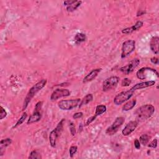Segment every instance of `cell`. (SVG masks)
Returning a JSON list of instances; mask_svg holds the SVG:
<instances>
[{"mask_svg": "<svg viewBox=\"0 0 159 159\" xmlns=\"http://www.w3.org/2000/svg\"><path fill=\"white\" fill-rule=\"evenodd\" d=\"M155 113V108L152 104H145L139 107L135 111L137 122H142L149 119Z\"/></svg>", "mask_w": 159, "mask_h": 159, "instance_id": "6da1fadb", "label": "cell"}, {"mask_svg": "<svg viewBox=\"0 0 159 159\" xmlns=\"http://www.w3.org/2000/svg\"><path fill=\"white\" fill-rule=\"evenodd\" d=\"M47 82V81L46 79L41 80L40 81L37 82L36 85H34L31 88V89L29 90V91H28L27 95L24 99V103H23V107H22L23 110H25L27 108V107L28 106V105H29V103L31 102L32 99L34 97V96L36 95L39 91L42 90V88L46 85Z\"/></svg>", "mask_w": 159, "mask_h": 159, "instance_id": "7a4b0ae2", "label": "cell"}, {"mask_svg": "<svg viewBox=\"0 0 159 159\" xmlns=\"http://www.w3.org/2000/svg\"><path fill=\"white\" fill-rule=\"evenodd\" d=\"M65 119H62L59 122H58V125L57 126L56 128L54 129V130L52 131L49 135V142L51 147H55L56 145V141L57 138L60 136L62 134L63 129V124Z\"/></svg>", "mask_w": 159, "mask_h": 159, "instance_id": "3957f363", "label": "cell"}, {"mask_svg": "<svg viewBox=\"0 0 159 159\" xmlns=\"http://www.w3.org/2000/svg\"><path fill=\"white\" fill-rule=\"evenodd\" d=\"M81 101V99L78 98L75 99L62 100L58 103V106L62 110H72V109L79 106Z\"/></svg>", "mask_w": 159, "mask_h": 159, "instance_id": "277c9868", "label": "cell"}, {"mask_svg": "<svg viewBox=\"0 0 159 159\" xmlns=\"http://www.w3.org/2000/svg\"><path fill=\"white\" fill-rule=\"evenodd\" d=\"M135 48V42L133 40H128L123 42L121 49V58H124L132 53Z\"/></svg>", "mask_w": 159, "mask_h": 159, "instance_id": "5b68a950", "label": "cell"}, {"mask_svg": "<svg viewBox=\"0 0 159 159\" xmlns=\"http://www.w3.org/2000/svg\"><path fill=\"white\" fill-rule=\"evenodd\" d=\"M42 107V102L39 101L36 104V106L34 108V111L32 114L29 117V118L27 122V124H31L32 123L37 122L41 119L42 117V113H41V109Z\"/></svg>", "mask_w": 159, "mask_h": 159, "instance_id": "8992f818", "label": "cell"}, {"mask_svg": "<svg viewBox=\"0 0 159 159\" xmlns=\"http://www.w3.org/2000/svg\"><path fill=\"white\" fill-rule=\"evenodd\" d=\"M133 93L134 91L130 90L126 91H122L120 93L117 94L114 98V104L119 106L123 104L132 96Z\"/></svg>", "mask_w": 159, "mask_h": 159, "instance_id": "52a82bcc", "label": "cell"}, {"mask_svg": "<svg viewBox=\"0 0 159 159\" xmlns=\"http://www.w3.org/2000/svg\"><path fill=\"white\" fill-rule=\"evenodd\" d=\"M149 74L155 75L158 77V73L154 68L149 67H143L139 69L136 73L137 78L141 80H145L149 78Z\"/></svg>", "mask_w": 159, "mask_h": 159, "instance_id": "ba28073f", "label": "cell"}, {"mask_svg": "<svg viewBox=\"0 0 159 159\" xmlns=\"http://www.w3.org/2000/svg\"><path fill=\"white\" fill-rule=\"evenodd\" d=\"M124 121H125L124 117H117L113 123V124L107 128L106 131V133L109 135H114L117 132L119 128L123 124V123L124 122Z\"/></svg>", "mask_w": 159, "mask_h": 159, "instance_id": "9c48e42d", "label": "cell"}, {"mask_svg": "<svg viewBox=\"0 0 159 159\" xmlns=\"http://www.w3.org/2000/svg\"><path fill=\"white\" fill-rule=\"evenodd\" d=\"M119 81L118 76H113L106 79L103 83V90L104 91H108L116 88Z\"/></svg>", "mask_w": 159, "mask_h": 159, "instance_id": "30bf717a", "label": "cell"}, {"mask_svg": "<svg viewBox=\"0 0 159 159\" xmlns=\"http://www.w3.org/2000/svg\"><path fill=\"white\" fill-rule=\"evenodd\" d=\"M140 63V60L138 58H134V59L132 60L126 65L123 66L119 68V70L124 73L125 75H129V73H132L134 70L136 68Z\"/></svg>", "mask_w": 159, "mask_h": 159, "instance_id": "8fae6325", "label": "cell"}, {"mask_svg": "<svg viewBox=\"0 0 159 159\" xmlns=\"http://www.w3.org/2000/svg\"><path fill=\"white\" fill-rule=\"evenodd\" d=\"M70 91L67 89L64 88H58L52 93L50 96V100L52 101H55L56 100L63 97H67L70 95Z\"/></svg>", "mask_w": 159, "mask_h": 159, "instance_id": "7c38bea8", "label": "cell"}, {"mask_svg": "<svg viewBox=\"0 0 159 159\" xmlns=\"http://www.w3.org/2000/svg\"><path fill=\"white\" fill-rule=\"evenodd\" d=\"M138 126V122L136 121H131L127 124L122 131V134L124 136H127L134 132Z\"/></svg>", "mask_w": 159, "mask_h": 159, "instance_id": "4fadbf2b", "label": "cell"}, {"mask_svg": "<svg viewBox=\"0 0 159 159\" xmlns=\"http://www.w3.org/2000/svg\"><path fill=\"white\" fill-rule=\"evenodd\" d=\"M155 84V81L154 80H150L147 81H144V82H141V83H137L136 85H135L134 86L131 88V90L135 91L137 90H141L144 89V88L150 87L154 86Z\"/></svg>", "mask_w": 159, "mask_h": 159, "instance_id": "5bb4252c", "label": "cell"}, {"mask_svg": "<svg viewBox=\"0 0 159 159\" xmlns=\"http://www.w3.org/2000/svg\"><path fill=\"white\" fill-rule=\"evenodd\" d=\"M143 26V22L140 21H139L135 22V24L130 27H127L124 29L122 31V33L124 34H130L134 31H137L138 29H140Z\"/></svg>", "mask_w": 159, "mask_h": 159, "instance_id": "9a60e30c", "label": "cell"}, {"mask_svg": "<svg viewBox=\"0 0 159 159\" xmlns=\"http://www.w3.org/2000/svg\"><path fill=\"white\" fill-rule=\"evenodd\" d=\"M101 70H102L101 68H97V69L93 70L90 73H88L83 78V83H88V82L93 81L94 79H95L97 77V76L98 75L99 73L101 71Z\"/></svg>", "mask_w": 159, "mask_h": 159, "instance_id": "2e32d148", "label": "cell"}, {"mask_svg": "<svg viewBox=\"0 0 159 159\" xmlns=\"http://www.w3.org/2000/svg\"><path fill=\"white\" fill-rule=\"evenodd\" d=\"M158 45H159L158 37H157V36L153 37L150 40V47L151 50L156 55H158V53H159Z\"/></svg>", "mask_w": 159, "mask_h": 159, "instance_id": "e0dca14e", "label": "cell"}, {"mask_svg": "<svg viewBox=\"0 0 159 159\" xmlns=\"http://www.w3.org/2000/svg\"><path fill=\"white\" fill-rule=\"evenodd\" d=\"M12 144V140L10 138H6L1 140L0 142V156H3L5 149Z\"/></svg>", "mask_w": 159, "mask_h": 159, "instance_id": "ac0fdd59", "label": "cell"}, {"mask_svg": "<svg viewBox=\"0 0 159 159\" xmlns=\"http://www.w3.org/2000/svg\"><path fill=\"white\" fill-rule=\"evenodd\" d=\"M136 100L132 99L131 101H128L122 106V111H128L129 110H131L134 108V106L136 104Z\"/></svg>", "mask_w": 159, "mask_h": 159, "instance_id": "d6986e66", "label": "cell"}, {"mask_svg": "<svg viewBox=\"0 0 159 159\" xmlns=\"http://www.w3.org/2000/svg\"><path fill=\"white\" fill-rule=\"evenodd\" d=\"M93 96L92 94H88L86 95L83 99H81V101H80V103L79 104V108H81L83 106L86 105L91 101H93Z\"/></svg>", "mask_w": 159, "mask_h": 159, "instance_id": "ffe728a7", "label": "cell"}, {"mask_svg": "<svg viewBox=\"0 0 159 159\" xmlns=\"http://www.w3.org/2000/svg\"><path fill=\"white\" fill-rule=\"evenodd\" d=\"M75 42L76 44H81V42H83L86 40V35L83 33H77L75 36Z\"/></svg>", "mask_w": 159, "mask_h": 159, "instance_id": "44dd1931", "label": "cell"}, {"mask_svg": "<svg viewBox=\"0 0 159 159\" xmlns=\"http://www.w3.org/2000/svg\"><path fill=\"white\" fill-rule=\"evenodd\" d=\"M106 106L104 105H98L96 107V111L95 115L96 116L101 115L106 111Z\"/></svg>", "mask_w": 159, "mask_h": 159, "instance_id": "7402d4cb", "label": "cell"}, {"mask_svg": "<svg viewBox=\"0 0 159 159\" xmlns=\"http://www.w3.org/2000/svg\"><path fill=\"white\" fill-rule=\"evenodd\" d=\"M81 3L82 1H76V2L74 4L67 7V11L68 12H73V11H75L76 9H77V8L81 5Z\"/></svg>", "mask_w": 159, "mask_h": 159, "instance_id": "603a6c76", "label": "cell"}, {"mask_svg": "<svg viewBox=\"0 0 159 159\" xmlns=\"http://www.w3.org/2000/svg\"><path fill=\"white\" fill-rule=\"evenodd\" d=\"M28 158L29 159H41L42 158V156H41L40 152L36 150H34L30 153Z\"/></svg>", "mask_w": 159, "mask_h": 159, "instance_id": "cb8c5ba5", "label": "cell"}, {"mask_svg": "<svg viewBox=\"0 0 159 159\" xmlns=\"http://www.w3.org/2000/svg\"><path fill=\"white\" fill-rule=\"evenodd\" d=\"M150 137L147 134H143L141 135L139 139V142L141 144H142L143 145H146L148 144Z\"/></svg>", "mask_w": 159, "mask_h": 159, "instance_id": "d4e9b609", "label": "cell"}, {"mask_svg": "<svg viewBox=\"0 0 159 159\" xmlns=\"http://www.w3.org/2000/svg\"><path fill=\"white\" fill-rule=\"evenodd\" d=\"M27 114L25 112V113H23L22 114L21 117L19 119V120L17 121V122H16V124L14 125V126L13 127V128H16L17 127H18L19 126L21 125L25 121L26 119L27 118Z\"/></svg>", "mask_w": 159, "mask_h": 159, "instance_id": "484cf974", "label": "cell"}, {"mask_svg": "<svg viewBox=\"0 0 159 159\" xmlns=\"http://www.w3.org/2000/svg\"><path fill=\"white\" fill-rule=\"evenodd\" d=\"M78 150V147L77 146H72L70 147V150H69V152H70V157H73V155H75V154H76V152H77Z\"/></svg>", "mask_w": 159, "mask_h": 159, "instance_id": "4316f807", "label": "cell"}, {"mask_svg": "<svg viewBox=\"0 0 159 159\" xmlns=\"http://www.w3.org/2000/svg\"><path fill=\"white\" fill-rule=\"evenodd\" d=\"M131 80L129 78H125L122 80L121 85H122V86L126 87V86H129V85H131Z\"/></svg>", "mask_w": 159, "mask_h": 159, "instance_id": "83f0119b", "label": "cell"}, {"mask_svg": "<svg viewBox=\"0 0 159 159\" xmlns=\"http://www.w3.org/2000/svg\"><path fill=\"white\" fill-rule=\"evenodd\" d=\"M7 116V113L6 111H5V109L3 108V106L0 107V119L2 120L4 118H5Z\"/></svg>", "mask_w": 159, "mask_h": 159, "instance_id": "f1b7e54d", "label": "cell"}, {"mask_svg": "<svg viewBox=\"0 0 159 159\" xmlns=\"http://www.w3.org/2000/svg\"><path fill=\"white\" fill-rule=\"evenodd\" d=\"M70 133H71V134L73 135V136H74V135L76 134V129H75V125L73 124V123H72V122H71L70 124Z\"/></svg>", "mask_w": 159, "mask_h": 159, "instance_id": "f546056e", "label": "cell"}, {"mask_svg": "<svg viewBox=\"0 0 159 159\" xmlns=\"http://www.w3.org/2000/svg\"><path fill=\"white\" fill-rule=\"evenodd\" d=\"M149 147H150V148H154L155 149L157 147V139H154L153 140L152 142L148 145Z\"/></svg>", "mask_w": 159, "mask_h": 159, "instance_id": "4dcf8cb0", "label": "cell"}, {"mask_svg": "<svg viewBox=\"0 0 159 159\" xmlns=\"http://www.w3.org/2000/svg\"><path fill=\"white\" fill-rule=\"evenodd\" d=\"M96 117H97L96 116L94 115V116L90 117V118H88V119H87V121H86V126H88L89 124H91L93 121H95V120L96 119Z\"/></svg>", "mask_w": 159, "mask_h": 159, "instance_id": "1f68e13d", "label": "cell"}, {"mask_svg": "<svg viewBox=\"0 0 159 159\" xmlns=\"http://www.w3.org/2000/svg\"><path fill=\"white\" fill-rule=\"evenodd\" d=\"M83 114L82 112H78V113H76L73 115V118L74 119H79L81 118V117L83 116Z\"/></svg>", "mask_w": 159, "mask_h": 159, "instance_id": "d6a6232c", "label": "cell"}, {"mask_svg": "<svg viewBox=\"0 0 159 159\" xmlns=\"http://www.w3.org/2000/svg\"><path fill=\"white\" fill-rule=\"evenodd\" d=\"M134 147L136 149H139L140 148V143L138 139H135L134 142Z\"/></svg>", "mask_w": 159, "mask_h": 159, "instance_id": "836d02e7", "label": "cell"}, {"mask_svg": "<svg viewBox=\"0 0 159 159\" xmlns=\"http://www.w3.org/2000/svg\"><path fill=\"white\" fill-rule=\"evenodd\" d=\"M76 1H65L63 2V4L65 6H71L72 4H74L75 3H76Z\"/></svg>", "mask_w": 159, "mask_h": 159, "instance_id": "e575fe53", "label": "cell"}, {"mask_svg": "<svg viewBox=\"0 0 159 159\" xmlns=\"http://www.w3.org/2000/svg\"><path fill=\"white\" fill-rule=\"evenodd\" d=\"M150 62L155 65H158V58L157 57H152L150 58Z\"/></svg>", "mask_w": 159, "mask_h": 159, "instance_id": "d590c367", "label": "cell"}, {"mask_svg": "<svg viewBox=\"0 0 159 159\" xmlns=\"http://www.w3.org/2000/svg\"><path fill=\"white\" fill-rule=\"evenodd\" d=\"M145 11H143V10H139L137 13V16L139 17V16H142V15H144L145 14Z\"/></svg>", "mask_w": 159, "mask_h": 159, "instance_id": "8d00e7d4", "label": "cell"}]
</instances>
